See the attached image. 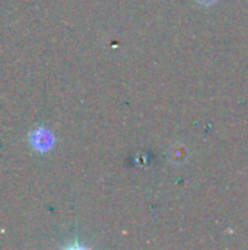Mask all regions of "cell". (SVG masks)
Returning <instances> with one entry per match:
<instances>
[{"mask_svg":"<svg viewBox=\"0 0 248 250\" xmlns=\"http://www.w3.org/2000/svg\"><path fill=\"white\" fill-rule=\"evenodd\" d=\"M197 1H200V3H203V4H212L215 0H197Z\"/></svg>","mask_w":248,"mask_h":250,"instance_id":"cell-1","label":"cell"}]
</instances>
